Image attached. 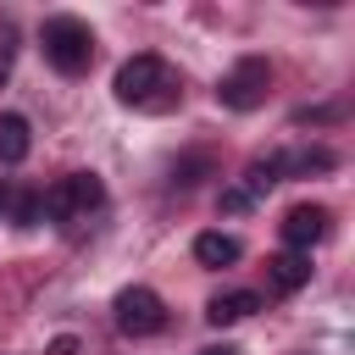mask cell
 Instances as JSON below:
<instances>
[{"mask_svg": "<svg viewBox=\"0 0 355 355\" xmlns=\"http://www.w3.org/2000/svg\"><path fill=\"white\" fill-rule=\"evenodd\" d=\"M266 89H272V67H266V55H244V61L216 83V100H222L227 111H255V105L266 100Z\"/></svg>", "mask_w": 355, "mask_h": 355, "instance_id": "cell-5", "label": "cell"}, {"mask_svg": "<svg viewBox=\"0 0 355 355\" xmlns=\"http://www.w3.org/2000/svg\"><path fill=\"white\" fill-rule=\"evenodd\" d=\"M39 44H44V61H50L55 72H67V78L89 72V61H94V33H89V22H78V17H50V22L39 28Z\"/></svg>", "mask_w": 355, "mask_h": 355, "instance_id": "cell-2", "label": "cell"}, {"mask_svg": "<svg viewBox=\"0 0 355 355\" xmlns=\"http://www.w3.org/2000/svg\"><path fill=\"white\" fill-rule=\"evenodd\" d=\"M200 355H239L233 344H211V349H200Z\"/></svg>", "mask_w": 355, "mask_h": 355, "instance_id": "cell-18", "label": "cell"}, {"mask_svg": "<svg viewBox=\"0 0 355 355\" xmlns=\"http://www.w3.org/2000/svg\"><path fill=\"white\" fill-rule=\"evenodd\" d=\"M100 200H105V183H100L94 172H67V178H55V183L39 194V211H44L50 222H72V216L94 211Z\"/></svg>", "mask_w": 355, "mask_h": 355, "instance_id": "cell-3", "label": "cell"}, {"mask_svg": "<svg viewBox=\"0 0 355 355\" xmlns=\"http://www.w3.org/2000/svg\"><path fill=\"white\" fill-rule=\"evenodd\" d=\"M244 205H250L244 189H222V211H244Z\"/></svg>", "mask_w": 355, "mask_h": 355, "instance_id": "cell-15", "label": "cell"}, {"mask_svg": "<svg viewBox=\"0 0 355 355\" xmlns=\"http://www.w3.org/2000/svg\"><path fill=\"white\" fill-rule=\"evenodd\" d=\"M111 316H116V333H128V338H150V333L166 327V305H161V294L144 288V283L122 288L116 305H111Z\"/></svg>", "mask_w": 355, "mask_h": 355, "instance_id": "cell-4", "label": "cell"}, {"mask_svg": "<svg viewBox=\"0 0 355 355\" xmlns=\"http://www.w3.org/2000/svg\"><path fill=\"white\" fill-rule=\"evenodd\" d=\"M283 172H288V155H261V161H250V172H244V194H250V200L266 194L272 183H283Z\"/></svg>", "mask_w": 355, "mask_h": 355, "instance_id": "cell-11", "label": "cell"}, {"mask_svg": "<svg viewBox=\"0 0 355 355\" xmlns=\"http://www.w3.org/2000/svg\"><path fill=\"white\" fill-rule=\"evenodd\" d=\"M50 355H78V338H67V333H61V338L50 344Z\"/></svg>", "mask_w": 355, "mask_h": 355, "instance_id": "cell-17", "label": "cell"}, {"mask_svg": "<svg viewBox=\"0 0 355 355\" xmlns=\"http://www.w3.org/2000/svg\"><path fill=\"white\" fill-rule=\"evenodd\" d=\"M39 216H44V211H39V194H33V189H22V194L11 200V222H17V227H33Z\"/></svg>", "mask_w": 355, "mask_h": 355, "instance_id": "cell-13", "label": "cell"}, {"mask_svg": "<svg viewBox=\"0 0 355 355\" xmlns=\"http://www.w3.org/2000/svg\"><path fill=\"white\" fill-rule=\"evenodd\" d=\"M11 200H17V189H11V178H0V216H11Z\"/></svg>", "mask_w": 355, "mask_h": 355, "instance_id": "cell-16", "label": "cell"}, {"mask_svg": "<svg viewBox=\"0 0 355 355\" xmlns=\"http://www.w3.org/2000/svg\"><path fill=\"white\" fill-rule=\"evenodd\" d=\"M205 172H211V155H189V161H178V166H172V183H178V189H194Z\"/></svg>", "mask_w": 355, "mask_h": 355, "instance_id": "cell-12", "label": "cell"}, {"mask_svg": "<svg viewBox=\"0 0 355 355\" xmlns=\"http://www.w3.org/2000/svg\"><path fill=\"white\" fill-rule=\"evenodd\" d=\"M116 100L122 105H139V111H172L178 105V78L161 55H133L116 67Z\"/></svg>", "mask_w": 355, "mask_h": 355, "instance_id": "cell-1", "label": "cell"}, {"mask_svg": "<svg viewBox=\"0 0 355 355\" xmlns=\"http://www.w3.org/2000/svg\"><path fill=\"white\" fill-rule=\"evenodd\" d=\"M250 311H261V294H250V288H227V294H216V300L205 305V322H211V327H233V322H244Z\"/></svg>", "mask_w": 355, "mask_h": 355, "instance_id": "cell-7", "label": "cell"}, {"mask_svg": "<svg viewBox=\"0 0 355 355\" xmlns=\"http://www.w3.org/2000/svg\"><path fill=\"white\" fill-rule=\"evenodd\" d=\"M266 277H272V288L294 294V288H305V283H311V255L283 250V255H272V261H266Z\"/></svg>", "mask_w": 355, "mask_h": 355, "instance_id": "cell-8", "label": "cell"}, {"mask_svg": "<svg viewBox=\"0 0 355 355\" xmlns=\"http://www.w3.org/2000/svg\"><path fill=\"white\" fill-rule=\"evenodd\" d=\"M327 166H333V150H305L294 161V172H327Z\"/></svg>", "mask_w": 355, "mask_h": 355, "instance_id": "cell-14", "label": "cell"}, {"mask_svg": "<svg viewBox=\"0 0 355 355\" xmlns=\"http://www.w3.org/2000/svg\"><path fill=\"white\" fill-rule=\"evenodd\" d=\"M28 150H33L28 116H17V111H0V161H6V166H17Z\"/></svg>", "mask_w": 355, "mask_h": 355, "instance_id": "cell-9", "label": "cell"}, {"mask_svg": "<svg viewBox=\"0 0 355 355\" xmlns=\"http://www.w3.org/2000/svg\"><path fill=\"white\" fill-rule=\"evenodd\" d=\"M244 250H239V239H227V233H200L194 239V261L200 266H233Z\"/></svg>", "mask_w": 355, "mask_h": 355, "instance_id": "cell-10", "label": "cell"}, {"mask_svg": "<svg viewBox=\"0 0 355 355\" xmlns=\"http://www.w3.org/2000/svg\"><path fill=\"white\" fill-rule=\"evenodd\" d=\"M322 239H327V205H294L283 216V244L288 250L311 255V244H322Z\"/></svg>", "mask_w": 355, "mask_h": 355, "instance_id": "cell-6", "label": "cell"}]
</instances>
